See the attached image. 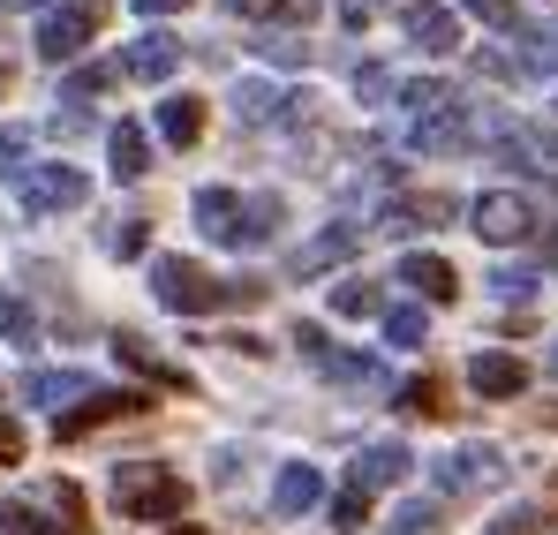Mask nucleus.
<instances>
[{
	"label": "nucleus",
	"mask_w": 558,
	"mask_h": 535,
	"mask_svg": "<svg viewBox=\"0 0 558 535\" xmlns=\"http://www.w3.org/2000/svg\"><path fill=\"white\" fill-rule=\"evenodd\" d=\"M355 90H363V98H385L392 76H385V69H355Z\"/></svg>",
	"instance_id": "40"
},
{
	"label": "nucleus",
	"mask_w": 558,
	"mask_h": 535,
	"mask_svg": "<svg viewBox=\"0 0 558 535\" xmlns=\"http://www.w3.org/2000/svg\"><path fill=\"white\" fill-rule=\"evenodd\" d=\"M468 144H475V129H468L461 106H446V113L415 121V151H468Z\"/></svg>",
	"instance_id": "18"
},
{
	"label": "nucleus",
	"mask_w": 558,
	"mask_h": 535,
	"mask_svg": "<svg viewBox=\"0 0 558 535\" xmlns=\"http://www.w3.org/2000/svg\"><path fill=\"white\" fill-rule=\"evenodd\" d=\"M468 227H475V242L513 250V242H529V234H536V204H529L521 189H483V196L468 204Z\"/></svg>",
	"instance_id": "3"
},
{
	"label": "nucleus",
	"mask_w": 558,
	"mask_h": 535,
	"mask_svg": "<svg viewBox=\"0 0 558 535\" xmlns=\"http://www.w3.org/2000/svg\"><path fill=\"white\" fill-rule=\"evenodd\" d=\"M363 513H371V490H363V483H348V490L332 498V528H363Z\"/></svg>",
	"instance_id": "33"
},
{
	"label": "nucleus",
	"mask_w": 558,
	"mask_h": 535,
	"mask_svg": "<svg viewBox=\"0 0 558 535\" xmlns=\"http://www.w3.org/2000/svg\"><path fill=\"white\" fill-rule=\"evenodd\" d=\"M234 113H242L250 129H265V121H279V113H287V90H272V84H257V76H250V84L234 90Z\"/></svg>",
	"instance_id": "22"
},
{
	"label": "nucleus",
	"mask_w": 558,
	"mask_h": 535,
	"mask_svg": "<svg viewBox=\"0 0 558 535\" xmlns=\"http://www.w3.org/2000/svg\"><path fill=\"white\" fill-rule=\"evenodd\" d=\"M400 415H446L438 377H408V385H400Z\"/></svg>",
	"instance_id": "28"
},
{
	"label": "nucleus",
	"mask_w": 558,
	"mask_h": 535,
	"mask_svg": "<svg viewBox=\"0 0 558 535\" xmlns=\"http://www.w3.org/2000/svg\"><path fill=\"white\" fill-rule=\"evenodd\" d=\"M0 340H8V348H31V340H38V317H31L8 287H0Z\"/></svg>",
	"instance_id": "25"
},
{
	"label": "nucleus",
	"mask_w": 558,
	"mask_h": 535,
	"mask_svg": "<svg viewBox=\"0 0 558 535\" xmlns=\"http://www.w3.org/2000/svg\"><path fill=\"white\" fill-rule=\"evenodd\" d=\"M144 15H174V8H189V0H136Z\"/></svg>",
	"instance_id": "42"
},
{
	"label": "nucleus",
	"mask_w": 558,
	"mask_h": 535,
	"mask_svg": "<svg viewBox=\"0 0 558 535\" xmlns=\"http://www.w3.org/2000/svg\"><path fill=\"white\" fill-rule=\"evenodd\" d=\"M468 385H475L483 400H521V392H529V362L521 355H475L468 362Z\"/></svg>",
	"instance_id": "11"
},
{
	"label": "nucleus",
	"mask_w": 558,
	"mask_h": 535,
	"mask_svg": "<svg viewBox=\"0 0 558 535\" xmlns=\"http://www.w3.org/2000/svg\"><path fill=\"white\" fill-rule=\"evenodd\" d=\"M408 38H415L423 53H453V46H461V23H453V8L415 0V8H408Z\"/></svg>",
	"instance_id": "15"
},
{
	"label": "nucleus",
	"mask_w": 558,
	"mask_h": 535,
	"mask_svg": "<svg viewBox=\"0 0 558 535\" xmlns=\"http://www.w3.org/2000/svg\"><path fill=\"white\" fill-rule=\"evenodd\" d=\"M113 355L129 362L136 377H151V385H174V392H189V377H182V369H174V362L159 355L151 340H136V332H121V340H113Z\"/></svg>",
	"instance_id": "17"
},
{
	"label": "nucleus",
	"mask_w": 558,
	"mask_h": 535,
	"mask_svg": "<svg viewBox=\"0 0 558 535\" xmlns=\"http://www.w3.org/2000/svg\"><path fill=\"white\" fill-rule=\"evenodd\" d=\"M529 151H536V159H551V167H558V129H536V136H529Z\"/></svg>",
	"instance_id": "41"
},
{
	"label": "nucleus",
	"mask_w": 558,
	"mask_h": 535,
	"mask_svg": "<svg viewBox=\"0 0 558 535\" xmlns=\"http://www.w3.org/2000/svg\"><path fill=\"white\" fill-rule=\"evenodd\" d=\"M430 528H438V506H430V498H408V506L392 513V535H430Z\"/></svg>",
	"instance_id": "32"
},
{
	"label": "nucleus",
	"mask_w": 558,
	"mask_h": 535,
	"mask_svg": "<svg viewBox=\"0 0 558 535\" xmlns=\"http://www.w3.org/2000/svg\"><path fill=\"white\" fill-rule=\"evenodd\" d=\"M151 294H159L174 317H211V309H227V279H211L204 265H189V257H151Z\"/></svg>",
	"instance_id": "2"
},
{
	"label": "nucleus",
	"mask_w": 558,
	"mask_h": 535,
	"mask_svg": "<svg viewBox=\"0 0 558 535\" xmlns=\"http://www.w3.org/2000/svg\"><path fill=\"white\" fill-rule=\"evenodd\" d=\"M294 348H302V355L317 362V369H325V355H332V340H325L317 325H294Z\"/></svg>",
	"instance_id": "37"
},
{
	"label": "nucleus",
	"mask_w": 558,
	"mask_h": 535,
	"mask_svg": "<svg viewBox=\"0 0 558 535\" xmlns=\"http://www.w3.org/2000/svg\"><path fill=\"white\" fill-rule=\"evenodd\" d=\"M0 8H38V0H0Z\"/></svg>",
	"instance_id": "43"
},
{
	"label": "nucleus",
	"mask_w": 558,
	"mask_h": 535,
	"mask_svg": "<svg viewBox=\"0 0 558 535\" xmlns=\"http://www.w3.org/2000/svg\"><path fill=\"white\" fill-rule=\"evenodd\" d=\"M106 159H113V181L151 174V144H144V129H136V121H121V129L106 136Z\"/></svg>",
	"instance_id": "19"
},
{
	"label": "nucleus",
	"mask_w": 558,
	"mask_h": 535,
	"mask_svg": "<svg viewBox=\"0 0 558 535\" xmlns=\"http://www.w3.org/2000/svg\"><path fill=\"white\" fill-rule=\"evenodd\" d=\"M400 287H415L423 302H453V294H461L453 265H446V257H430V250H408V257H400Z\"/></svg>",
	"instance_id": "13"
},
{
	"label": "nucleus",
	"mask_w": 558,
	"mask_h": 535,
	"mask_svg": "<svg viewBox=\"0 0 558 535\" xmlns=\"http://www.w3.org/2000/svg\"><path fill=\"white\" fill-rule=\"evenodd\" d=\"M98 31H106V0H69V8H53V15L38 23V53L61 69V61H76V53L92 46Z\"/></svg>",
	"instance_id": "4"
},
{
	"label": "nucleus",
	"mask_w": 558,
	"mask_h": 535,
	"mask_svg": "<svg viewBox=\"0 0 558 535\" xmlns=\"http://www.w3.org/2000/svg\"><path fill=\"white\" fill-rule=\"evenodd\" d=\"M317 0H234V15H257V23H310Z\"/></svg>",
	"instance_id": "26"
},
{
	"label": "nucleus",
	"mask_w": 558,
	"mask_h": 535,
	"mask_svg": "<svg viewBox=\"0 0 558 535\" xmlns=\"http://www.w3.org/2000/svg\"><path fill=\"white\" fill-rule=\"evenodd\" d=\"M0 90H8V69H0Z\"/></svg>",
	"instance_id": "44"
},
{
	"label": "nucleus",
	"mask_w": 558,
	"mask_h": 535,
	"mask_svg": "<svg viewBox=\"0 0 558 535\" xmlns=\"http://www.w3.org/2000/svg\"><path fill=\"white\" fill-rule=\"evenodd\" d=\"M551 369H558V348H551Z\"/></svg>",
	"instance_id": "45"
},
{
	"label": "nucleus",
	"mask_w": 558,
	"mask_h": 535,
	"mask_svg": "<svg viewBox=\"0 0 558 535\" xmlns=\"http://www.w3.org/2000/svg\"><path fill=\"white\" fill-rule=\"evenodd\" d=\"M317 498H325V475H317L310 460H287L279 483H272V513H279V521H302Z\"/></svg>",
	"instance_id": "9"
},
{
	"label": "nucleus",
	"mask_w": 558,
	"mask_h": 535,
	"mask_svg": "<svg viewBox=\"0 0 558 535\" xmlns=\"http://www.w3.org/2000/svg\"><path fill=\"white\" fill-rule=\"evenodd\" d=\"M144 242H151V219H113L106 227V257H144Z\"/></svg>",
	"instance_id": "27"
},
{
	"label": "nucleus",
	"mask_w": 558,
	"mask_h": 535,
	"mask_svg": "<svg viewBox=\"0 0 558 535\" xmlns=\"http://www.w3.org/2000/svg\"><path fill=\"white\" fill-rule=\"evenodd\" d=\"M475 23H490V31H521V8L513 0H461Z\"/></svg>",
	"instance_id": "34"
},
{
	"label": "nucleus",
	"mask_w": 558,
	"mask_h": 535,
	"mask_svg": "<svg viewBox=\"0 0 558 535\" xmlns=\"http://www.w3.org/2000/svg\"><path fill=\"white\" fill-rule=\"evenodd\" d=\"M423 332H430V317H423L415 302H400V309H385V340H392V348H423Z\"/></svg>",
	"instance_id": "24"
},
{
	"label": "nucleus",
	"mask_w": 558,
	"mask_h": 535,
	"mask_svg": "<svg viewBox=\"0 0 558 535\" xmlns=\"http://www.w3.org/2000/svg\"><path fill=\"white\" fill-rule=\"evenodd\" d=\"M355 250H363V227H325L317 242H302V250H294V279H317V271L348 265Z\"/></svg>",
	"instance_id": "10"
},
{
	"label": "nucleus",
	"mask_w": 558,
	"mask_h": 535,
	"mask_svg": "<svg viewBox=\"0 0 558 535\" xmlns=\"http://www.w3.org/2000/svg\"><path fill=\"white\" fill-rule=\"evenodd\" d=\"M144 408H151L144 392H84L76 408H61V415H53V438H92V430L129 423V415H144Z\"/></svg>",
	"instance_id": "6"
},
{
	"label": "nucleus",
	"mask_w": 558,
	"mask_h": 535,
	"mask_svg": "<svg viewBox=\"0 0 558 535\" xmlns=\"http://www.w3.org/2000/svg\"><path fill=\"white\" fill-rule=\"evenodd\" d=\"M159 136H167V144H174V151H189V144H196V136H204V98H167V106H159Z\"/></svg>",
	"instance_id": "20"
},
{
	"label": "nucleus",
	"mask_w": 558,
	"mask_h": 535,
	"mask_svg": "<svg viewBox=\"0 0 558 535\" xmlns=\"http://www.w3.org/2000/svg\"><path fill=\"white\" fill-rule=\"evenodd\" d=\"M23 460V430H15V415L0 408V467H15Z\"/></svg>",
	"instance_id": "38"
},
{
	"label": "nucleus",
	"mask_w": 558,
	"mask_h": 535,
	"mask_svg": "<svg viewBox=\"0 0 558 535\" xmlns=\"http://www.w3.org/2000/svg\"><path fill=\"white\" fill-rule=\"evenodd\" d=\"M113 76H121L113 61H98V69H76V76H69V98H92V90H106Z\"/></svg>",
	"instance_id": "36"
},
{
	"label": "nucleus",
	"mask_w": 558,
	"mask_h": 535,
	"mask_svg": "<svg viewBox=\"0 0 558 535\" xmlns=\"http://www.w3.org/2000/svg\"><path fill=\"white\" fill-rule=\"evenodd\" d=\"M400 98H408V113H415V121H430V113H446V106H453V84H438V76H430V84H408Z\"/></svg>",
	"instance_id": "29"
},
{
	"label": "nucleus",
	"mask_w": 558,
	"mask_h": 535,
	"mask_svg": "<svg viewBox=\"0 0 558 535\" xmlns=\"http://www.w3.org/2000/svg\"><path fill=\"white\" fill-rule=\"evenodd\" d=\"M196 227H204V242H234L242 196H234V189H196Z\"/></svg>",
	"instance_id": "16"
},
{
	"label": "nucleus",
	"mask_w": 558,
	"mask_h": 535,
	"mask_svg": "<svg viewBox=\"0 0 558 535\" xmlns=\"http://www.w3.org/2000/svg\"><path fill=\"white\" fill-rule=\"evenodd\" d=\"M279 219H287L279 196H242V227H234V242H272Z\"/></svg>",
	"instance_id": "21"
},
{
	"label": "nucleus",
	"mask_w": 558,
	"mask_h": 535,
	"mask_svg": "<svg viewBox=\"0 0 558 535\" xmlns=\"http://www.w3.org/2000/svg\"><path fill=\"white\" fill-rule=\"evenodd\" d=\"M408 467H415L408 446H392V438H385V446L355 452V475H348V483H363V490H392V483H408Z\"/></svg>",
	"instance_id": "14"
},
{
	"label": "nucleus",
	"mask_w": 558,
	"mask_h": 535,
	"mask_svg": "<svg viewBox=\"0 0 558 535\" xmlns=\"http://www.w3.org/2000/svg\"><path fill=\"white\" fill-rule=\"evenodd\" d=\"M521 69H529V76H558V23H551V31H529Z\"/></svg>",
	"instance_id": "30"
},
{
	"label": "nucleus",
	"mask_w": 558,
	"mask_h": 535,
	"mask_svg": "<svg viewBox=\"0 0 558 535\" xmlns=\"http://www.w3.org/2000/svg\"><path fill=\"white\" fill-rule=\"evenodd\" d=\"M15 196L31 211H76L92 196V181L76 174V167H15Z\"/></svg>",
	"instance_id": "7"
},
{
	"label": "nucleus",
	"mask_w": 558,
	"mask_h": 535,
	"mask_svg": "<svg viewBox=\"0 0 558 535\" xmlns=\"http://www.w3.org/2000/svg\"><path fill=\"white\" fill-rule=\"evenodd\" d=\"M121 69H129L136 84H167V76L182 69V46H174L167 31H144V38H136V46L121 53Z\"/></svg>",
	"instance_id": "12"
},
{
	"label": "nucleus",
	"mask_w": 558,
	"mask_h": 535,
	"mask_svg": "<svg viewBox=\"0 0 558 535\" xmlns=\"http://www.w3.org/2000/svg\"><path fill=\"white\" fill-rule=\"evenodd\" d=\"M332 309H340V317H377L385 294H377V279H340V287H332Z\"/></svg>",
	"instance_id": "23"
},
{
	"label": "nucleus",
	"mask_w": 558,
	"mask_h": 535,
	"mask_svg": "<svg viewBox=\"0 0 558 535\" xmlns=\"http://www.w3.org/2000/svg\"><path fill=\"white\" fill-rule=\"evenodd\" d=\"M23 144H31V136H23V129H8V121H0V167H15V159H23Z\"/></svg>",
	"instance_id": "39"
},
{
	"label": "nucleus",
	"mask_w": 558,
	"mask_h": 535,
	"mask_svg": "<svg viewBox=\"0 0 558 535\" xmlns=\"http://www.w3.org/2000/svg\"><path fill=\"white\" fill-rule=\"evenodd\" d=\"M506 483V452L498 446H461L438 460V490L446 498H475V490H498Z\"/></svg>",
	"instance_id": "5"
},
{
	"label": "nucleus",
	"mask_w": 558,
	"mask_h": 535,
	"mask_svg": "<svg viewBox=\"0 0 558 535\" xmlns=\"http://www.w3.org/2000/svg\"><path fill=\"white\" fill-rule=\"evenodd\" d=\"M84 392H98L84 369H23V385H15V400L53 408V415H61V400H84Z\"/></svg>",
	"instance_id": "8"
},
{
	"label": "nucleus",
	"mask_w": 558,
	"mask_h": 535,
	"mask_svg": "<svg viewBox=\"0 0 558 535\" xmlns=\"http://www.w3.org/2000/svg\"><path fill=\"white\" fill-rule=\"evenodd\" d=\"M544 528V513H536V506H513V513H498V521H490V535H536Z\"/></svg>",
	"instance_id": "35"
},
{
	"label": "nucleus",
	"mask_w": 558,
	"mask_h": 535,
	"mask_svg": "<svg viewBox=\"0 0 558 535\" xmlns=\"http://www.w3.org/2000/svg\"><path fill=\"white\" fill-rule=\"evenodd\" d=\"M483 287H490V294H498V302H529V294H536V271L506 265V271H490V279H483Z\"/></svg>",
	"instance_id": "31"
},
{
	"label": "nucleus",
	"mask_w": 558,
	"mask_h": 535,
	"mask_svg": "<svg viewBox=\"0 0 558 535\" xmlns=\"http://www.w3.org/2000/svg\"><path fill=\"white\" fill-rule=\"evenodd\" d=\"M113 506H121L129 521H174L189 506V490H182V475L159 467V460H121V467H113Z\"/></svg>",
	"instance_id": "1"
}]
</instances>
